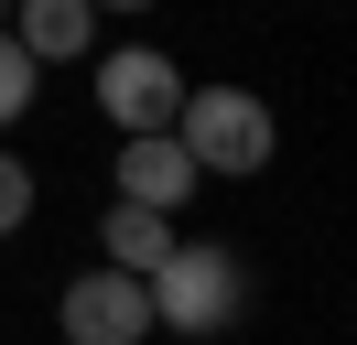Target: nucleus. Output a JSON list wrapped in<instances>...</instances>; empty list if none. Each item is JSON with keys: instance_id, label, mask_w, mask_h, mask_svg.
Here are the masks:
<instances>
[{"instance_id": "1", "label": "nucleus", "mask_w": 357, "mask_h": 345, "mask_svg": "<svg viewBox=\"0 0 357 345\" xmlns=\"http://www.w3.org/2000/svg\"><path fill=\"white\" fill-rule=\"evenodd\" d=\"M141 291H152V335H227V323L249 313V270L227 237H174V248L141 270Z\"/></svg>"}, {"instance_id": "2", "label": "nucleus", "mask_w": 357, "mask_h": 345, "mask_svg": "<svg viewBox=\"0 0 357 345\" xmlns=\"http://www.w3.org/2000/svg\"><path fill=\"white\" fill-rule=\"evenodd\" d=\"M174 141L195 151V172H271V151H282V119H271L260 86H184L174 108Z\"/></svg>"}, {"instance_id": "3", "label": "nucleus", "mask_w": 357, "mask_h": 345, "mask_svg": "<svg viewBox=\"0 0 357 345\" xmlns=\"http://www.w3.org/2000/svg\"><path fill=\"white\" fill-rule=\"evenodd\" d=\"M87 86H98V119L130 141V129H174V108H184V65L162 54V43H98L87 54Z\"/></svg>"}, {"instance_id": "4", "label": "nucleus", "mask_w": 357, "mask_h": 345, "mask_svg": "<svg viewBox=\"0 0 357 345\" xmlns=\"http://www.w3.org/2000/svg\"><path fill=\"white\" fill-rule=\"evenodd\" d=\"M54 335L66 345H152V291L98 259V270H76L66 291H54Z\"/></svg>"}, {"instance_id": "5", "label": "nucleus", "mask_w": 357, "mask_h": 345, "mask_svg": "<svg viewBox=\"0 0 357 345\" xmlns=\"http://www.w3.org/2000/svg\"><path fill=\"white\" fill-rule=\"evenodd\" d=\"M109 184H119V205L184 216V205L206 194V172H195V151H184L174 129H130V141H119V162H109Z\"/></svg>"}, {"instance_id": "6", "label": "nucleus", "mask_w": 357, "mask_h": 345, "mask_svg": "<svg viewBox=\"0 0 357 345\" xmlns=\"http://www.w3.org/2000/svg\"><path fill=\"white\" fill-rule=\"evenodd\" d=\"M0 33L22 43L33 65H87L98 54V11H87V0H11Z\"/></svg>"}, {"instance_id": "7", "label": "nucleus", "mask_w": 357, "mask_h": 345, "mask_svg": "<svg viewBox=\"0 0 357 345\" xmlns=\"http://www.w3.org/2000/svg\"><path fill=\"white\" fill-rule=\"evenodd\" d=\"M162 248H174V216H152V205H119V194H109V216H98V259L141 280Z\"/></svg>"}, {"instance_id": "8", "label": "nucleus", "mask_w": 357, "mask_h": 345, "mask_svg": "<svg viewBox=\"0 0 357 345\" xmlns=\"http://www.w3.org/2000/svg\"><path fill=\"white\" fill-rule=\"evenodd\" d=\"M33 97H44V65L0 33V129H22V119H33Z\"/></svg>"}, {"instance_id": "9", "label": "nucleus", "mask_w": 357, "mask_h": 345, "mask_svg": "<svg viewBox=\"0 0 357 345\" xmlns=\"http://www.w3.org/2000/svg\"><path fill=\"white\" fill-rule=\"evenodd\" d=\"M22 227H33V162L0 141V237H22Z\"/></svg>"}, {"instance_id": "10", "label": "nucleus", "mask_w": 357, "mask_h": 345, "mask_svg": "<svg viewBox=\"0 0 357 345\" xmlns=\"http://www.w3.org/2000/svg\"><path fill=\"white\" fill-rule=\"evenodd\" d=\"M87 11H98V22H109V11H152V0H87Z\"/></svg>"}, {"instance_id": "11", "label": "nucleus", "mask_w": 357, "mask_h": 345, "mask_svg": "<svg viewBox=\"0 0 357 345\" xmlns=\"http://www.w3.org/2000/svg\"><path fill=\"white\" fill-rule=\"evenodd\" d=\"M0 11H11V0H0Z\"/></svg>"}]
</instances>
